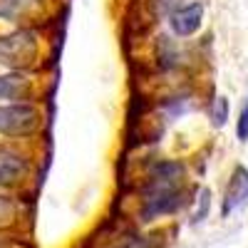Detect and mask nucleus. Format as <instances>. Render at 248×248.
I'll return each instance as SVG.
<instances>
[{
	"mask_svg": "<svg viewBox=\"0 0 248 248\" xmlns=\"http://www.w3.org/2000/svg\"><path fill=\"white\" fill-rule=\"evenodd\" d=\"M184 194V167L179 161H161L149 174L147 189H144V209L141 216L152 221L156 216L171 214L181 206Z\"/></svg>",
	"mask_w": 248,
	"mask_h": 248,
	"instance_id": "1",
	"label": "nucleus"
},
{
	"mask_svg": "<svg viewBox=\"0 0 248 248\" xmlns=\"http://www.w3.org/2000/svg\"><path fill=\"white\" fill-rule=\"evenodd\" d=\"M40 57V40L32 30L0 35V65L8 70H32Z\"/></svg>",
	"mask_w": 248,
	"mask_h": 248,
	"instance_id": "2",
	"label": "nucleus"
},
{
	"mask_svg": "<svg viewBox=\"0 0 248 248\" xmlns=\"http://www.w3.org/2000/svg\"><path fill=\"white\" fill-rule=\"evenodd\" d=\"M43 114L32 102H15V105H0V134L5 137H30L37 132Z\"/></svg>",
	"mask_w": 248,
	"mask_h": 248,
	"instance_id": "3",
	"label": "nucleus"
},
{
	"mask_svg": "<svg viewBox=\"0 0 248 248\" xmlns=\"http://www.w3.org/2000/svg\"><path fill=\"white\" fill-rule=\"evenodd\" d=\"M203 23V3L201 0H191L176 10L169 13V28L176 37H191L199 32Z\"/></svg>",
	"mask_w": 248,
	"mask_h": 248,
	"instance_id": "4",
	"label": "nucleus"
},
{
	"mask_svg": "<svg viewBox=\"0 0 248 248\" xmlns=\"http://www.w3.org/2000/svg\"><path fill=\"white\" fill-rule=\"evenodd\" d=\"M248 201V169L243 164H236L231 179L226 184V194H223V203H221V216H231L233 211H238L241 206Z\"/></svg>",
	"mask_w": 248,
	"mask_h": 248,
	"instance_id": "5",
	"label": "nucleus"
},
{
	"mask_svg": "<svg viewBox=\"0 0 248 248\" xmlns=\"http://www.w3.org/2000/svg\"><path fill=\"white\" fill-rule=\"evenodd\" d=\"M32 94V79L23 72H10L0 75V99L15 105V102H28Z\"/></svg>",
	"mask_w": 248,
	"mask_h": 248,
	"instance_id": "6",
	"label": "nucleus"
},
{
	"mask_svg": "<svg viewBox=\"0 0 248 248\" xmlns=\"http://www.w3.org/2000/svg\"><path fill=\"white\" fill-rule=\"evenodd\" d=\"M45 0H0V20L5 23H23L32 20L43 10Z\"/></svg>",
	"mask_w": 248,
	"mask_h": 248,
	"instance_id": "7",
	"label": "nucleus"
},
{
	"mask_svg": "<svg viewBox=\"0 0 248 248\" xmlns=\"http://www.w3.org/2000/svg\"><path fill=\"white\" fill-rule=\"evenodd\" d=\"M28 174V164L23 156L17 154H0V189L15 186L20 179Z\"/></svg>",
	"mask_w": 248,
	"mask_h": 248,
	"instance_id": "8",
	"label": "nucleus"
},
{
	"mask_svg": "<svg viewBox=\"0 0 248 248\" xmlns=\"http://www.w3.org/2000/svg\"><path fill=\"white\" fill-rule=\"evenodd\" d=\"M17 211H20V206H17L15 199L0 196V229H10L17 221Z\"/></svg>",
	"mask_w": 248,
	"mask_h": 248,
	"instance_id": "9",
	"label": "nucleus"
},
{
	"mask_svg": "<svg viewBox=\"0 0 248 248\" xmlns=\"http://www.w3.org/2000/svg\"><path fill=\"white\" fill-rule=\"evenodd\" d=\"M229 112H231L229 99H226L223 94H221V97H214L211 107H209V117H211V122H214V127H223V124L229 122Z\"/></svg>",
	"mask_w": 248,
	"mask_h": 248,
	"instance_id": "10",
	"label": "nucleus"
},
{
	"mask_svg": "<svg viewBox=\"0 0 248 248\" xmlns=\"http://www.w3.org/2000/svg\"><path fill=\"white\" fill-rule=\"evenodd\" d=\"M236 137L238 141H248V97L243 102V107L238 112V122H236Z\"/></svg>",
	"mask_w": 248,
	"mask_h": 248,
	"instance_id": "11",
	"label": "nucleus"
},
{
	"mask_svg": "<svg viewBox=\"0 0 248 248\" xmlns=\"http://www.w3.org/2000/svg\"><path fill=\"white\" fill-rule=\"evenodd\" d=\"M209 206H211V191L209 189H201L199 191V209L194 214V221H203L206 218V211H209Z\"/></svg>",
	"mask_w": 248,
	"mask_h": 248,
	"instance_id": "12",
	"label": "nucleus"
},
{
	"mask_svg": "<svg viewBox=\"0 0 248 248\" xmlns=\"http://www.w3.org/2000/svg\"><path fill=\"white\" fill-rule=\"evenodd\" d=\"M154 3H156L164 13H171V10H176V8L186 5V3H181V0H154Z\"/></svg>",
	"mask_w": 248,
	"mask_h": 248,
	"instance_id": "13",
	"label": "nucleus"
}]
</instances>
